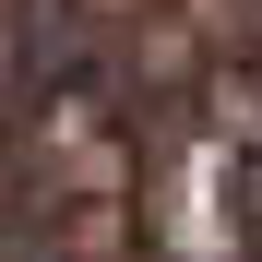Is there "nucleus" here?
<instances>
[{"mask_svg":"<svg viewBox=\"0 0 262 262\" xmlns=\"http://www.w3.org/2000/svg\"><path fill=\"white\" fill-rule=\"evenodd\" d=\"M0 262H262V0H0Z\"/></svg>","mask_w":262,"mask_h":262,"instance_id":"obj_1","label":"nucleus"}]
</instances>
